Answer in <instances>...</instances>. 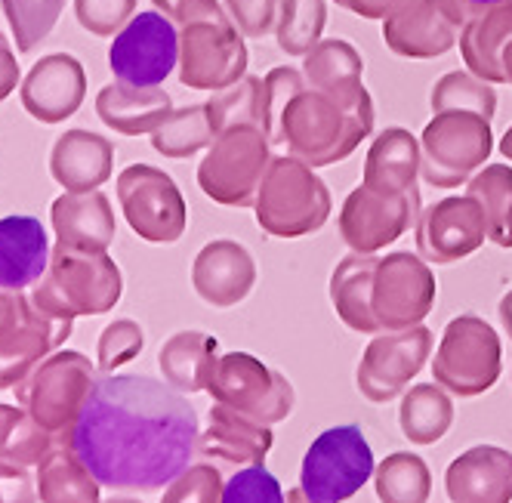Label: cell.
I'll return each mask as SVG.
<instances>
[{
  "instance_id": "obj_10",
  "label": "cell",
  "mask_w": 512,
  "mask_h": 503,
  "mask_svg": "<svg viewBox=\"0 0 512 503\" xmlns=\"http://www.w3.org/2000/svg\"><path fill=\"white\" fill-rule=\"evenodd\" d=\"M84 90L87 81L81 62L68 53H53L31 65V71L22 78L19 99L34 121L59 124L81 109Z\"/></svg>"
},
{
  "instance_id": "obj_13",
  "label": "cell",
  "mask_w": 512,
  "mask_h": 503,
  "mask_svg": "<svg viewBox=\"0 0 512 503\" xmlns=\"http://www.w3.org/2000/svg\"><path fill=\"white\" fill-rule=\"evenodd\" d=\"M429 337L417 331L401 340H380L368 349V358L358 371V386L371 402H389L423 365Z\"/></svg>"
},
{
  "instance_id": "obj_9",
  "label": "cell",
  "mask_w": 512,
  "mask_h": 503,
  "mask_svg": "<svg viewBox=\"0 0 512 503\" xmlns=\"http://www.w3.org/2000/svg\"><path fill=\"white\" fill-rule=\"evenodd\" d=\"M121 207L133 232L149 241H170L182 229V204L173 183L155 167H127L118 179Z\"/></svg>"
},
{
  "instance_id": "obj_14",
  "label": "cell",
  "mask_w": 512,
  "mask_h": 503,
  "mask_svg": "<svg viewBox=\"0 0 512 503\" xmlns=\"http://www.w3.org/2000/svg\"><path fill=\"white\" fill-rule=\"evenodd\" d=\"M198 451L235 466H263L266 454L272 451V433L229 405H216L210 408V426L198 439Z\"/></svg>"
},
{
  "instance_id": "obj_32",
  "label": "cell",
  "mask_w": 512,
  "mask_h": 503,
  "mask_svg": "<svg viewBox=\"0 0 512 503\" xmlns=\"http://www.w3.org/2000/svg\"><path fill=\"white\" fill-rule=\"evenodd\" d=\"M287 503H312V500L306 497L303 488H290V491H287Z\"/></svg>"
},
{
  "instance_id": "obj_19",
  "label": "cell",
  "mask_w": 512,
  "mask_h": 503,
  "mask_svg": "<svg viewBox=\"0 0 512 503\" xmlns=\"http://www.w3.org/2000/svg\"><path fill=\"white\" fill-rule=\"evenodd\" d=\"M96 109L105 124L124 133H139L161 115V109H167V96L155 93V87H130L121 81L99 93Z\"/></svg>"
},
{
  "instance_id": "obj_11",
  "label": "cell",
  "mask_w": 512,
  "mask_h": 503,
  "mask_svg": "<svg viewBox=\"0 0 512 503\" xmlns=\"http://www.w3.org/2000/svg\"><path fill=\"white\" fill-rule=\"evenodd\" d=\"M451 503H512V454L494 445L463 451L445 470Z\"/></svg>"
},
{
  "instance_id": "obj_33",
  "label": "cell",
  "mask_w": 512,
  "mask_h": 503,
  "mask_svg": "<svg viewBox=\"0 0 512 503\" xmlns=\"http://www.w3.org/2000/svg\"><path fill=\"white\" fill-rule=\"evenodd\" d=\"M102 503H139V500H133V497H108Z\"/></svg>"
},
{
  "instance_id": "obj_17",
  "label": "cell",
  "mask_w": 512,
  "mask_h": 503,
  "mask_svg": "<svg viewBox=\"0 0 512 503\" xmlns=\"http://www.w3.org/2000/svg\"><path fill=\"white\" fill-rule=\"evenodd\" d=\"M99 479L90 466L71 451L68 442L56 445L38 466V497L41 503H102Z\"/></svg>"
},
{
  "instance_id": "obj_20",
  "label": "cell",
  "mask_w": 512,
  "mask_h": 503,
  "mask_svg": "<svg viewBox=\"0 0 512 503\" xmlns=\"http://www.w3.org/2000/svg\"><path fill=\"white\" fill-rule=\"evenodd\" d=\"M374 488L380 503H429L432 473L423 457L395 451L374 470Z\"/></svg>"
},
{
  "instance_id": "obj_30",
  "label": "cell",
  "mask_w": 512,
  "mask_h": 503,
  "mask_svg": "<svg viewBox=\"0 0 512 503\" xmlns=\"http://www.w3.org/2000/svg\"><path fill=\"white\" fill-rule=\"evenodd\" d=\"M16 306H19V294L0 291V334H4L10 328V321L16 318Z\"/></svg>"
},
{
  "instance_id": "obj_4",
  "label": "cell",
  "mask_w": 512,
  "mask_h": 503,
  "mask_svg": "<svg viewBox=\"0 0 512 503\" xmlns=\"http://www.w3.org/2000/svg\"><path fill=\"white\" fill-rule=\"evenodd\" d=\"M96 368L81 352H53L13 392L16 402L47 429L68 436L96 386Z\"/></svg>"
},
{
  "instance_id": "obj_1",
  "label": "cell",
  "mask_w": 512,
  "mask_h": 503,
  "mask_svg": "<svg viewBox=\"0 0 512 503\" xmlns=\"http://www.w3.org/2000/svg\"><path fill=\"white\" fill-rule=\"evenodd\" d=\"M90 473L115 491H161L198 451V411L145 374H102L65 436Z\"/></svg>"
},
{
  "instance_id": "obj_18",
  "label": "cell",
  "mask_w": 512,
  "mask_h": 503,
  "mask_svg": "<svg viewBox=\"0 0 512 503\" xmlns=\"http://www.w3.org/2000/svg\"><path fill=\"white\" fill-rule=\"evenodd\" d=\"M216 340L201 334H176L158 355L164 380L179 392H198L207 389L216 365H213Z\"/></svg>"
},
{
  "instance_id": "obj_3",
  "label": "cell",
  "mask_w": 512,
  "mask_h": 503,
  "mask_svg": "<svg viewBox=\"0 0 512 503\" xmlns=\"http://www.w3.org/2000/svg\"><path fill=\"white\" fill-rule=\"evenodd\" d=\"M374 451L361 426H331L309 445L300 466V488L312 503H343L374 476Z\"/></svg>"
},
{
  "instance_id": "obj_8",
  "label": "cell",
  "mask_w": 512,
  "mask_h": 503,
  "mask_svg": "<svg viewBox=\"0 0 512 503\" xmlns=\"http://www.w3.org/2000/svg\"><path fill=\"white\" fill-rule=\"evenodd\" d=\"M500 374V349L494 334L475 318L451 325L445 346L435 358V377L457 395H479Z\"/></svg>"
},
{
  "instance_id": "obj_7",
  "label": "cell",
  "mask_w": 512,
  "mask_h": 503,
  "mask_svg": "<svg viewBox=\"0 0 512 503\" xmlns=\"http://www.w3.org/2000/svg\"><path fill=\"white\" fill-rule=\"evenodd\" d=\"M71 325H75V318L47 315L19 291L16 318L0 334V389H16L71 337Z\"/></svg>"
},
{
  "instance_id": "obj_22",
  "label": "cell",
  "mask_w": 512,
  "mask_h": 503,
  "mask_svg": "<svg viewBox=\"0 0 512 503\" xmlns=\"http://www.w3.org/2000/svg\"><path fill=\"white\" fill-rule=\"evenodd\" d=\"M451 402L432 386H417L401 405V433L414 445H435L451 429Z\"/></svg>"
},
{
  "instance_id": "obj_21",
  "label": "cell",
  "mask_w": 512,
  "mask_h": 503,
  "mask_svg": "<svg viewBox=\"0 0 512 503\" xmlns=\"http://www.w3.org/2000/svg\"><path fill=\"white\" fill-rule=\"evenodd\" d=\"M62 442H68V439L47 429L41 420H34L22 405L19 408L13 405L4 442H0V460H10V463H19L31 470V466H41L44 457Z\"/></svg>"
},
{
  "instance_id": "obj_15",
  "label": "cell",
  "mask_w": 512,
  "mask_h": 503,
  "mask_svg": "<svg viewBox=\"0 0 512 503\" xmlns=\"http://www.w3.org/2000/svg\"><path fill=\"white\" fill-rule=\"evenodd\" d=\"M53 232L62 247L102 254L115 235L112 207L96 192H68L53 204Z\"/></svg>"
},
{
  "instance_id": "obj_26",
  "label": "cell",
  "mask_w": 512,
  "mask_h": 503,
  "mask_svg": "<svg viewBox=\"0 0 512 503\" xmlns=\"http://www.w3.org/2000/svg\"><path fill=\"white\" fill-rule=\"evenodd\" d=\"M142 352V331L133 321H115L99 337V371L115 374L121 365L133 362Z\"/></svg>"
},
{
  "instance_id": "obj_25",
  "label": "cell",
  "mask_w": 512,
  "mask_h": 503,
  "mask_svg": "<svg viewBox=\"0 0 512 503\" xmlns=\"http://www.w3.org/2000/svg\"><path fill=\"white\" fill-rule=\"evenodd\" d=\"M223 503H287V497L266 466H244L226 482Z\"/></svg>"
},
{
  "instance_id": "obj_12",
  "label": "cell",
  "mask_w": 512,
  "mask_h": 503,
  "mask_svg": "<svg viewBox=\"0 0 512 503\" xmlns=\"http://www.w3.org/2000/svg\"><path fill=\"white\" fill-rule=\"evenodd\" d=\"M53 260L47 229L34 217L0 220V291H28L38 284Z\"/></svg>"
},
{
  "instance_id": "obj_23",
  "label": "cell",
  "mask_w": 512,
  "mask_h": 503,
  "mask_svg": "<svg viewBox=\"0 0 512 503\" xmlns=\"http://www.w3.org/2000/svg\"><path fill=\"white\" fill-rule=\"evenodd\" d=\"M19 53H31L53 31L65 0H0Z\"/></svg>"
},
{
  "instance_id": "obj_5",
  "label": "cell",
  "mask_w": 512,
  "mask_h": 503,
  "mask_svg": "<svg viewBox=\"0 0 512 503\" xmlns=\"http://www.w3.org/2000/svg\"><path fill=\"white\" fill-rule=\"evenodd\" d=\"M176 59L179 34L161 13L133 16L108 47V65L130 87H161L173 75Z\"/></svg>"
},
{
  "instance_id": "obj_28",
  "label": "cell",
  "mask_w": 512,
  "mask_h": 503,
  "mask_svg": "<svg viewBox=\"0 0 512 503\" xmlns=\"http://www.w3.org/2000/svg\"><path fill=\"white\" fill-rule=\"evenodd\" d=\"M38 476L28 466L0 460V503H38Z\"/></svg>"
},
{
  "instance_id": "obj_34",
  "label": "cell",
  "mask_w": 512,
  "mask_h": 503,
  "mask_svg": "<svg viewBox=\"0 0 512 503\" xmlns=\"http://www.w3.org/2000/svg\"><path fill=\"white\" fill-rule=\"evenodd\" d=\"M472 4H479V7H488V4H503V0H472Z\"/></svg>"
},
{
  "instance_id": "obj_31",
  "label": "cell",
  "mask_w": 512,
  "mask_h": 503,
  "mask_svg": "<svg viewBox=\"0 0 512 503\" xmlns=\"http://www.w3.org/2000/svg\"><path fill=\"white\" fill-rule=\"evenodd\" d=\"M10 411H13V405H0V442H4V433H7Z\"/></svg>"
},
{
  "instance_id": "obj_6",
  "label": "cell",
  "mask_w": 512,
  "mask_h": 503,
  "mask_svg": "<svg viewBox=\"0 0 512 503\" xmlns=\"http://www.w3.org/2000/svg\"><path fill=\"white\" fill-rule=\"evenodd\" d=\"M207 389L216 395L219 405L256 420V423H278L294 408V389L278 374L253 362L250 355H226L216 365Z\"/></svg>"
},
{
  "instance_id": "obj_24",
  "label": "cell",
  "mask_w": 512,
  "mask_h": 503,
  "mask_svg": "<svg viewBox=\"0 0 512 503\" xmlns=\"http://www.w3.org/2000/svg\"><path fill=\"white\" fill-rule=\"evenodd\" d=\"M223 476L213 463L186 466L167 488L161 503H223Z\"/></svg>"
},
{
  "instance_id": "obj_16",
  "label": "cell",
  "mask_w": 512,
  "mask_h": 503,
  "mask_svg": "<svg viewBox=\"0 0 512 503\" xmlns=\"http://www.w3.org/2000/svg\"><path fill=\"white\" fill-rule=\"evenodd\" d=\"M50 173L68 192H90L112 173V146L87 130H68L56 139Z\"/></svg>"
},
{
  "instance_id": "obj_27",
  "label": "cell",
  "mask_w": 512,
  "mask_h": 503,
  "mask_svg": "<svg viewBox=\"0 0 512 503\" xmlns=\"http://www.w3.org/2000/svg\"><path fill=\"white\" fill-rule=\"evenodd\" d=\"M133 10V0H75L81 25L93 34H112L124 25Z\"/></svg>"
},
{
  "instance_id": "obj_29",
  "label": "cell",
  "mask_w": 512,
  "mask_h": 503,
  "mask_svg": "<svg viewBox=\"0 0 512 503\" xmlns=\"http://www.w3.org/2000/svg\"><path fill=\"white\" fill-rule=\"evenodd\" d=\"M19 59L10 47V41L4 38V31H0V105H4V99H10V93L16 90L19 84Z\"/></svg>"
},
{
  "instance_id": "obj_2",
  "label": "cell",
  "mask_w": 512,
  "mask_h": 503,
  "mask_svg": "<svg viewBox=\"0 0 512 503\" xmlns=\"http://www.w3.org/2000/svg\"><path fill=\"white\" fill-rule=\"evenodd\" d=\"M28 297L56 318L102 315L121 300V272L105 254L56 244L47 275L31 287Z\"/></svg>"
}]
</instances>
